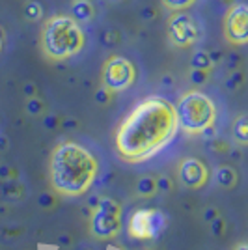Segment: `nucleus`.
I'll use <instances>...</instances> for the list:
<instances>
[{
	"mask_svg": "<svg viewBox=\"0 0 248 250\" xmlns=\"http://www.w3.org/2000/svg\"><path fill=\"white\" fill-rule=\"evenodd\" d=\"M177 120L174 104L165 97L151 95L136 104L124 118L116 135L114 146L125 163H144L174 140Z\"/></svg>",
	"mask_w": 248,
	"mask_h": 250,
	"instance_id": "f257e3e1",
	"label": "nucleus"
},
{
	"mask_svg": "<svg viewBox=\"0 0 248 250\" xmlns=\"http://www.w3.org/2000/svg\"><path fill=\"white\" fill-rule=\"evenodd\" d=\"M99 174V163L90 149L77 142H62L54 147L49 163V177L54 192L77 198L88 192Z\"/></svg>",
	"mask_w": 248,
	"mask_h": 250,
	"instance_id": "f03ea898",
	"label": "nucleus"
},
{
	"mask_svg": "<svg viewBox=\"0 0 248 250\" xmlns=\"http://www.w3.org/2000/svg\"><path fill=\"white\" fill-rule=\"evenodd\" d=\"M86 36L81 22L71 19L69 15H54L43 24L40 47L45 58L52 62L67 60L84 49Z\"/></svg>",
	"mask_w": 248,
	"mask_h": 250,
	"instance_id": "7ed1b4c3",
	"label": "nucleus"
},
{
	"mask_svg": "<svg viewBox=\"0 0 248 250\" xmlns=\"http://www.w3.org/2000/svg\"><path fill=\"white\" fill-rule=\"evenodd\" d=\"M177 129H183L186 135H202L204 129L215 125L217 106L204 92H186L179 97L174 106Z\"/></svg>",
	"mask_w": 248,
	"mask_h": 250,
	"instance_id": "20e7f679",
	"label": "nucleus"
},
{
	"mask_svg": "<svg viewBox=\"0 0 248 250\" xmlns=\"http://www.w3.org/2000/svg\"><path fill=\"white\" fill-rule=\"evenodd\" d=\"M122 231V206L114 198L99 196L97 208L90 215V233L95 239L108 241Z\"/></svg>",
	"mask_w": 248,
	"mask_h": 250,
	"instance_id": "39448f33",
	"label": "nucleus"
},
{
	"mask_svg": "<svg viewBox=\"0 0 248 250\" xmlns=\"http://www.w3.org/2000/svg\"><path fill=\"white\" fill-rule=\"evenodd\" d=\"M136 81L135 63L125 56H110L103 65L101 83L112 94H120L129 90Z\"/></svg>",
	"mask_w": 248,
	"mask_h": 250,
	"instance_id": "423d86ee",
	"label": "nucleus"
},
{
	"mask_svg": "<svg viewBox=\"0 0 248 250\" xmlns=\"http://www.w3.org/2000/svg\"><path fill=\"white\" fill-rule=\"evenodd\" d=\"M166 215L159 209H138L129 219V233L136 239H157L166 229Z\"/></svg>",
	"mask_w": 248,
	"mask_h": 250,
	"instance_id": "0eeeda50",
	"label": "nucleus"
},
{
	"mask_svg": "<svg viewBox=\"0 0 248 250\" xmlns=\"http://www.w3.org/2000/svg\"><path fill=\"white\" fill-rule=\"evenodd\" d=\"M168 40L174 47L185 49L190 47L200 40V28L192 15H188L185 11H174V15L168 19Z\"/></svg>",
	"mask_w": 248,
	"mask_h": 250,
	"instance_id": "6e6552de",
	"label": "nucleus"
},
{
	"mask_svg": "<svg viewBox=\"0 0 248 250\" xmlns=\"http://www.w3.org/2000/svg\"><path fill=\"white\" fill-rule=\"evenodd\" d=\"M224 36L233 45H245L248 42V6L243 2L233 4L224 19Z\"/></svg>",
	"mask_w": 248,
	"mask_h": 250,
	"instance_id": "1a4fd4ad",
	"label": "nucleus"
},
{
	"mask_svg": "<svg viewBox=\"0 0 248 250\" xmlns=\"http://www.w3.org/2000/svg\"><path fill=\"white\" fill-rule=\"evenodd\" d=\"M177 181L190 190L206 187L209 181V168L196 157H186L177 165Z\"/></svg>",
	"mask_w": 248,
	"mask_h": 250,
	"instance_id": "9d476101",
	"label": "nucleus"
},
{
	"mask_svg": "<svg viewBox=\"0 0 248 250\" xmlns=\"http://www.w3.org/2000/svg\"><path fill=\"white\" fill-rule=\"evenodd\" d=\"M0 194L8 202H19L26 196V188L19 179H8L0 183Z\"/></svg>",
	"mask_w": 248,
	"mask_h": 250,
	"instance_id": "9b49d317",
	"label": "nucleus"
},
{
	"mask_svg": "<svg viewBox=\"0 0 248 250\" xmlns=\"http://www.w3.org/2000/svg\"><path fill=\"white\" fill-rule=\"evenodd\" d=\"M69 13H71L69 17L77 22H90L95 15V8L90 0H73Z\"/></svg>",
	"mask_w": 248,
	"mask_h": 250,
	"instance_id": "f8f14e48",
	"label": "nucleus"
},
{
	"mask_svg": "<svg viewBox=\"0 0 248 250\" xmlns=\"http://www.w3.org/2000/svg\"><path fill=\"white\" fill-rule=\"evenodd\" d=\"M215 179H217V185H220L222 188H235L237 187V170L231 167H218L215 172Z\"/></svg>",
	"mask_w": 248,
	"mask_h": 250,
	"instance_id": "ddd939ff",
	"label": "nucleus"
},
{
	"mask_svg": "<svg viewBox=\"0 0 248 250\" xmlns=\"http://www.w3.org/2000/svg\"><path fill=\"white\" fill-rule=\"evenodd\" d=\"M136 194L140 198H153L157 194V181L153 176H142L136 181Z\"/></svg>",
	"mask_w": 248,
	"mask_h": 250,
	"instance_id": "4468645a",
	"label": "nucleus"
},
{
	"mask_svg": "<svg viewBox=\"0 0 248 250\" xmlns=\"http://www.w3.org/2000/svg\"><path fill=\"white\" fill-rule=\"evenodd\" d=\"M231 133H233V138L237 140V144L247 146L248 144V118H247V114L237 116V120L233 122Z\"/></svg>",
	"mask_w": 248,
	"mask_h": 250,
	"instance_id": "2eb2a0df",
	"label": "nucleus"
},
{
	"mask_svg": "<svg viewBox=\"0 0 248 250\" xmlns=\"http://www.w3.org/2000/svg\"><path fill=\"white\" fill-rule=\"evenodd\" d=\"M190 67H192V69H206V71H209V69L213 67V62H211V58H209V52H206V51L194 52L192 58H190Z\"/></svg>",
	"mask_w": 248,
	"mask_h": 250,
	"instance_id": "dca6fc26",
	"label": "nucleus"
},
{
	"mask_svg": "<svg viewBox=\"0 0 248 250\" xmlns=\"http://www.w3.org/2000/svg\"><path fill=\"white\" fill-rule=\"evenodd\" d=\"M24 110H26V114L34 116V118H36V116H41L43 112H45V103H43L38 95H34V97H26Z\"/></svg>",
	"mask_w": 248,
	"mask_h": 250,
	"instance_id": "f3484780",
	"label": "nucleus"
},
{
	"mask_svg": "<svg viewBox=\"0 0 248 250\" xmlns=\"http://www.w3.org/2000/svg\"><path fill=\"white\" fill-rule=\"evenodd\" d=\"M24 17L28 19V21L36 22L40 21L43 17V8L40 2H36V0H30V2H26L24 4Z\"/></svg>",
	"mask_w": 248,
	"mask_h": 250,
	"instance_id": "a211bd4d",
	"label": "nucleus"
},
{
	"mask_svg": "<svg viewBox=\"0 0 248 250\" xmlns=\"http://www.w3.org/2000/svg\"><path fill=\"white\" fill-rule=\"evenodd\" d=\"M243 83H245V75L241 73V71H237V69H233V71H231V75L226 79L224 86H226L227 92H237L239 88L243 86Z\"/></svg>",
	"mask_w": 248,
	"mask_h": 250,
	"instance_id": "6ab92c4d",
	"label": "nucleus"
},
{
	"mask_svg": "<svg viewBox=\"0 0 248 250\" xmlns=\"http://www.w3.org/2000/svg\"><path fill=\"white\" fill-rule=\"evenodd\" d=\"M207 79H209V71H206V69H190V73H188V81L194 86L206 84Z\"/></svg>",
	"mask_w": 248,
	"mask_h": 250,
	"instance_id": "aec40b11",
	"label": "nucleus"
},
{
	"mask_svg": "<svg viewBox=\"0 0 248 250\" xmlns=\"http://www.w3.org/2000/svg\"><path fill=\"white\" fill-rule=\"evenodd\" d=\"M207 147H209L211 151H215V153H227V151H229L227 142H224L222 138H209V140H207Z\"/></svg>",
	"mask_w": 248,
	"mask_h": 250,
	"instance_id": "412c9836",
	"label": "nucleus"
},
{
	"mask_svg": "<svg viewBox=\"0 0 248 250\" xmlns=\"http://www.w3.org/2000/svg\"><path fill=\"white\" fill-rule=\"evenodd\" d=\"M163 4H165L168 10L181 11V10H186L188 6H192L194 0H163Z\"/></svg>",
	"mask_w": 248,
	"mask_h": 250,
	"instance_id": "4be33fe9",
	"label": "nucleus"
},
{
	"mask_svg": "<svg viewBox=\"0 0 248 250\" xmlns=\"http://www.w3.org/2000/svg\"><path fill=\"white\" fill-rule=\"evenodd\" d=\"M209 224H211V233H213L215 237H222V235H224V231H226V220L222 219L220 215L215 217Z\"/></svg>",
	"mask_w": 248,
	"mask_h": 250,
	"instance_id": "5701e85b",
	"label": "nucleus"
},
{
	"mask_svg": "<svg viewBox=\"0 0 248 250\" xmlns=\"http://www.w3.org/2000/svg\"><path fill=\"white\" fill-rule=\"evenodd\" d=\"M93 99H95V103H97V104L104 106V104H108L110 101H112V92H110V90H106L104 86H101V88L95 92Z\"/></svg>",
	"mask_w": 248,
	"mask_h": 250,
	"instance_id": "b1692460",
	"label": "nucleus"
},
{
	"mask_svg": "<svg viewBox=\"0 0 248 250\" xmlns=\"http://www.w3.org/2000/svg\"><path fill=\"white\" fill-rule=\"evenodd\" d=\"M38 206H40L41 209H52L54 206H56L54 194H51V192H41L40 198H38Z\"/></svg>",
	"mask_w": 248,
	"mask_h": 250,
	"instance_id": "393cba45",
	"label": "nucleus"
},
{
	"mask_svg": "<svg viewBox=\"0 0 248 250\" xmlns=\"http://www.w3.org/2000/svg\"><path fill=\"white\" fill-rule=\"evenodd\" d=\"M99 40H101V43H103L104 47H114L118 43V34L114 30H103L101 36H99Z\"/></svg>",
	"mask_w": 248,
	"mask_h": 250,
	"instance_id": "a878e982",
	"label": "nucleus"
},
{
	"mask_svg": "<svg viewBox=\"0 0 248 250\" xmlns=\"http://www.w3.org/2000/svg\"><path fill=\"white\" fill-rule=\"evenodd\" d=\"M8 179H17V170L10 165H0V181H8Z\"/></svg>",
	"mask_w": 248,
	"mask_h": 250,
	"instance_id": "bb28decb",
	"label": "nucleus"
},
{
	"mask_svg": "<svg viewBox=\"0 0 248 250\" xmlns=\"http://www.w3.org/2000/svg\"><path fill=\"white\" fill-rule=\"evenodd\" d=\"M155 181L159 192H170L172 190V179H170V176H159L155 177Z\"/></svg>",
	"mask_w": 248,
	"mask_h": 250,
	"instance_id": "cd10ccee",
	"label": "nucleus"
},
{
	"mask_svg": "<svg viewBox=\"0 0 248 250\" xmlns=\"http://www.w3.org/2000/svg\"><path fill=\"white\" fill-rule=\"evenodd\" d=\"M43 125H45L49 131H54V129H58V127H60V118H58V116H54V114L45 116Z\"/></svg>",
	"mask_w": 248,
	"mask_h": 250,
	"instance_id": "c85d7f7f",
	"label": "nucleus"
},
{
	"mask_svg": "<svg viewBox=\"0 0 248 250\" xmlns=\"http://www.w3.org/2000/svg\"><path fill=\"white\" fill-rule=\"evenodd\" d=\"M60 125H62V129H65V131H75L79 127V122L75 118H65V120H60Z\"/></svg>",
	"mask_w": 248,
	"mask_h": 250,
	"instance_id": "c756f323",
	"label": "nucleus"
},
{
	"mask_svg": "<svg viewBox=\"0 0 248 250\" xmlns=\"http://www.w3.org/2000/svg\"><path fill=\"white\" fill-rule=\"evenodd\" d=\"M140 17H142L144 21H151V19L155 17V8H151V6L142 8V10H140Z\"/></svg>",
	"mask_w": 248,
	"mask_h": 250,
	"instance_id": "7c9ffc66",
	"label": "nucleus"
},
{
	"mask_svg": "<svg viewBox=\"0 0 248 250\" xmlns=\"http://www.w3.org/2000/svg\"><path fill=\"white\" fill-rule=\"evenodd\" d=\"M22 92H24L26 97H34V95H38V88H36V84L34 83H24Z\"/></svg>",
	"mask_w": 248,
	"mask_h": 250,
	"instance_id": "2f4dec72",
	"label": "nucleus"
},
{
	"mask_svg": "<svg viewBox=\"0 0 248 250\" xmlns=\"http://www.w3.org/2000/svg\"><path fill=\"white\" fill-rule=\"evenodd\" d=\"M220 213H218V209L217 208H207L206 211H204V220L206 222H211V220L215 219V217H218Z\"/></svg>",
	"mask_w": 248,
	"mask_h": 250,
	"instance_id": "473e14b6",
	"label": "nucleus"
},
{
	"mask_svg": "<svg viewBox=\"0 0 248 250\" xmlns=\"http://www.w3.org/2000/svg\"><path fill=\"white\" fill-rule=\"evenodd\" d=\"M239 62H241L239 54H229V58H227V67H229V69H237Z\"/></svg>",
	"mask_w": 248,
	"mask_h": 250,
	"instance_id": "72a5a7b5",
	"label": "nucleus"
},
{
	"mask_svg": "<svg viewBox=\"0 0 248 250\" xmlns=\"http://www.w3.org/2000/svg\"><path fill=\"white\" fill-rule=\"evenodd\" d=\"M22 233V228H6L4 229V235L6 237H13V235H21Z\"/></svg>",
	"mask_w": 248,
	"mask_h": 250,
	"instance_id": "f704fd0d",
	"label": "nucleus"
},
{
	"mask_svg": "<svg viewBox=\"0 0 248 250\" xmlns=\"http://www.w3.org/2000/svg\"><path fill=\"white\" fill-rule=\"evenodd\" d=\"M209 58H211V62L213 63H217V62H220V58H222V52H209Z\"/></svg>",
	"mask_w": 248,
	"mask_h": 250,
	"instance_id": "c9c22d12",
	"label": "nucleus"
},
{
	"mask_svg": "<svg viewBox=\"0 0 248 250\" xmlns=\"http://www.w3.org/2000/svg\"><path fill=\"white\" fill-rule=\"evenodd\" d=\"M97 202H99V196H92V198H90V202H88V206H90L92 209H95V208H97Z\"/></svg>",
	"mask_w": 248,
	"mask_h": 250,
	"instance_id": "e433bc0d",
	"label": "nucleus"
},
{
	"mask_svg": "<svg viewBox=\"0 0 248 250\" xmlns=\"http://www.w3.org/2000/svg\"><path fill=\"white\" fill-rule=\"evenodd\" d=\"M4 149H8V140L4 136H0V151H4Z\"/></svg>",
	"mask_w": 248,
	"mask_h": 250,
	"instance_id": "4c0bfd02",
	"label": "nucleus"
},
{
	"mask_svg": "<svg viewBox=\"0 0 248 250\" xmlns=\"http://www.w3.org/2000/svg\"><path fill=\"white\" fill-rule=\"evenodd\" d=\"M58 243H60V245H63V243H71V237H67V235H62V237L58 239Z\"/></svg>",
	"mask_w": 248,
	"mask_h": 250,
	"instance_id": "58836bf2",
	"label": "nucleus"
},
{
	"mask_svg": "<svg viewBox=\"0 0 248 250\" xmlns=\"http://www.w3.org/2000/svg\"><path fill=\"white\" fill-rule=\"evenodd\" d=\"M233 250H248V245H247V243H239Z\"/></svg>",
	"mask_w": 248,
	"mask_h": 250,
	"instance_id": "ea45409f",
	"label": "nucleus"
},
{
	"mask_svg": "<svg viewBox=\"0 0 248 250\" xmlns=\"http://www.w3.org/2000/svg\"><path fill=\"white\" fill-rule=\"evenodd\" d=\"M2 47H4V34L0 30V51H2Z\"/></svg>",
	"mask_w": 248,
	"mask_h": 250,
	"instance_id": "a19ab883",
	"label": "nucleus"
},
{
	"mask_svg": "<svg viewBox=\"0 0 248 250\" xmlns=\"http://www.w3.org/2000/svg\"><path fill=\"white\" fill-rule=\"evenodd\" d=\"M165 84L166 86H170V84H172V79H170V77H165Z\"/></svg>",
	"mask_w": 248,
	"mask_h": 250,
	"instance_id": "79ce46f5",
	"label": "nucleus"
},
{
	"mask_svg": "<svg viewBox=\"0 0 248 250\" xmlns=\"http://www.w3.org/2000/svg\"><path fill=\"white\" fill-rule=\"evenodd\" d=\"M112 2H124V0H112Z\"/></svg>",
	"mask_w": 248,
	"mask_h": 250,
	"instance_id": "37998d69",
	"label": "nucleus"
},
{
	"mask_svg": "<svg viewBox=\"0 0 248 250\" xmlns=\"http://www.w3.org/2000/svg\"><path fill=\"white\" fill-rule=\"evenodd\" d=\"M81 250H92V249H81Z\"/></svg>",
	"mask_w": 248,
	"mask_h": 250,
	"instance_id": "c03bdc74",
	"label": "nucleus"
}]
</instances>
